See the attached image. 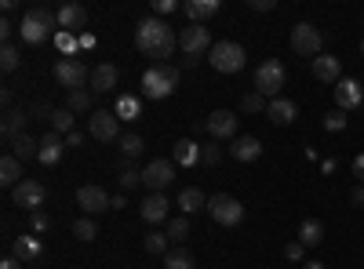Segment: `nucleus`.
Segmentation results:
<instances>
[{"mask_svg":"<svg viewBox=\"0 0 364 269\" xmlns=\"http://www.w3.org/2000/svg\"><path fill=\"white\" fill-rule=\"evenodd\" d=\"M0 269H18V258L11 255V258H4V262H0Z\"/></svg>","mask_w":364,"mask_h":269,"instance_id":"4d7b16f0","label":"nucleus"},{"mask_svg":"<svg viewBox=\"0 0 364 269\" xmlns=\"http://www.w3.org/2000/svg\"><path fill=\"white\" fill-rule=\"evenodd\" d=\"M273 8H277V0H252V11H273Z\"/></svg>","mask_w":364,"mask_h":269,"instance_id":"8fccbe9b","label":"nucleus"},{"mask_svg":"<svg viewBox=\"0 0 364 269\" xmlns=\"http://www.w3.org/2000/svg\"><path fill=\"white\" fill-rule=\"evenodd\" d=\"M291 51L314 62L317 55H324V33H321V29H314L310 22H299L291 29Z\"/></svg>","mask_w":364,"mask_h":269,"instance_id":"423d86ee","label":"nucleus"},{"mask_svg":"<svg viewBox=\"0 0 364 269\" xmlns=\"http://www.w3.org/2000/svg\"><path fill=\"white\" fill-rule=\"evenodd\" d=\"M77 204H80L84 215H99V212H106V207H109V197H106L102 186H80L77 190Z\"/></svg>","mask_w":364,"mask_h":269,"instance_id":"dca6fc26","label":"nucleus"},{"mask_svg":"<svg viewBox=\"0 0 364 269\" xmlns=\"http://www.w3.org/2000/svg\"><path fill=\"white\" fill-rule=\"evenodd\" d=\"M343 128H346L343 109H336V113H328V116H324V131H343Z\"/></svg>","mask_w":364,"mask_h":269,"instance_id":"37998d69","label":"nucleus"},{"mask_svg":"<svg viewBox=\"0 0 364 269\" xmlns=\"http://www.w3.org/2000/svg\"><path fill=\"white\" fill-rule=\"evenodd\" d=\"M44 255V244L37 241V236H18V241H15V258L18 262H33V258H41Z\"/></svg>","mask_w":364,"mask_h":269,"instance_id":"bb28decb","label":"nucleus"},{"mask_svg":"<svg viewBox=\"0 0 364 269\" xmlns=\"http://www.w3.org/2000/svg\"><path fill=\"white\" fill-rule=\"evenodd\" d=\"M281 87H284V62H277V58L259 62V70H255V92L269 95V99H281Z\"/></svg>","mask_w":364,"mask_h":269,"instance_id":"0eeeda50","label":"nucleus"},{"mask_svg":"<svg viewBox=\"0 0 364 269\" xmlns=\"http://www.w3.org/2000/svg\"><path fill=\"white\" fill-rule=\"evenodd\" d=\"M321 241H324V226L317 219H306V222L299 226V244L302 248H317Z\"/></svg>","mask_w":364,"mask_h":269,"instance_id":"cd10ccee","label":"nucleus"},{"mask_svg":"<svg viewBox=\"0 0 364 269\" xmlns=\"http://www.w3.org/2000/svg\"><path fill=\"white\" fill-rule=\"evenodd\" d=\"M55 48L63 51V58H73V51L80 48V37H73V33H63V29H58V33H55Z\"/></svg>","mask_w":364,"mask_h":269,"instance_id":"c9c22d12","label":"nucleus"},{"mask_svg":"<svg viewBox=\"0 0 364 269\" xmlns=\"http://www.w3.org/2000/svg\"><path fill=\"white\" fill-rule=\"evenodd\" d=\"M146 149V142L139 138V135H120V153H124V160H132V157H139Z\"/></svg>","mask_w":364,"mask_h":269,"instance_id":"e433bc0d","label":"nucleus"},{"mask_svg":"<svg viewBox=\"0 0 364 269\" xmlns=\"http://www.w3.org/2000/svg\"><path fill=\"white\" fill-rule=\"evenodd\" d=\"M51 73H55V80L63 84V87H70V92H80V87L91 80V73L84 70L80 58H58Z\"/></svg>","mask_w":364,"mask_h":269,"instance_id":"1a4fd4ad","label":"nucleus"},{"mask_svg":"<svg viewBox=\"0 0 364 269\" xmlns=\"http://www.w3.org/2000/svg\"><path fill=\"white\" fill-rule=\"evenodd\" d=\"M200 157H204V146H200L197 138H178L175 149H171V160H175L178 168H193Z\"/></svg>","mask_w":364,"mask_h":269,"instance_id":"aec40b11","label":"nucleus"},{"mask_svg":"<svg viewBox=\"0 0 364 269\" xmlns=\"http://www.w3.org/2000/svg\"><path fill=\"white\" fill-rule=\"evenodd\" d=\"M360 51H364V40H360Z\"/></svg>","mask_w":364,"mask_h":269,"instance_id":"bf43d9fd","label":"nucleus"},{"mask_svg":"<svg viewBox=\"0 0 364 269\" xmlns=\"http://www.w3.org/2000/svg\"><path fill=\"white\" fill-rule=\"evenodd\" d=\"M80 48H95V37H91V33H80Z\"/></svg>","mask_w":364,"mask_h":269,"instance_id":"6e6d98bb","label":"nucleus"},{"mask_svg":"<svg viewBox=\"0 0 364 269\" xmlns=\"http://www.w3.org/2000/svg\"><path fill=\"white\" fill-rule=\"evenodd\" d=\"M11 153H15L18 160H33V157L41 153V142H37L33 135H18V138L11 142Z\"/></svg>","mask_w":364,"mask_h":269,"instance_id":"c756f323","label":"nucleus"},{"mask_svg":"<svg viewBox=\"0 0 364 269\" xmlns=\"http://www.w3.org/2000/svg\"><path fill=\"white\" fill-rule=\"evenodd\" d=\"M55 26H58V18H55L48 8H29V11L22 15V22H18V37H22L26 44H44V40L51 37Z\"/></svg>","mask_w":364,"mask_h":269,"instance_id":"f03ea898","label":"nucleus"},{"mask_svg":"<svg viewBox=\"0 0 364 269\" xmlns=\"http://www.w3.org/2000/svg\"><path fill=\"white\" fill-rule=\"evenodd\" d=\"M197 262H193V255L186 251V248H171L168 255H164V269H193Z\"/></svg>","mask_w":364,"mask_h":269,"instance_id":"72a5a7b5","label":"nucleus"},{"mask_svg":"<svg viewBox=\"0 0 364 269\" xmlns=\"http://www.w3.org/2000/svg\"><path fill=\"white\" fill-rule=\"evenodd\" d=\"M11 204H18L22 212H41V204H44V182H37V178H22V182L11 190Z\"/></svg>","mask_w":364,"mask_h":269,"instance_id":"9b49d317","label":"nucleus"},{"mask_svg":"<svg viewBox=\"0 0 364 269\" xmlns=\"http://www.w3.org/2000/svg\"><path fill=\"white\" fill-rule=\"evenodd\" d=\"M208 215L219 226L233 229V226L245 222V204H240L237 197H230V193H215V197H208Z\"/></svg>","mask_w":364,"mask_h":269,"instance_id":"39448f33","label":"nucleus"},{"mask_svg":"<svg viewBox=\"0 0 364 269\" xmlns=\"http://www.w3.org/2000/svg\"><path fill=\"white\" fill-rule=\"evenodd\" d=\"M310 66H314V77L321 84H339L343 80V62H339L336 55H317Z\"/></svg>","mask_w":364,"mask_h":269,"instance_id":"6ab92c4d","label":"nucleus"},{"mask_svg":"<svg viewBox=\"0 0 364 269\" xmlns=\"http://www.w3.org/2000/svg\"><path fill=\"white\" fill-rule=\"evenodd\" d=\"M208 62H211V70H219V73H240L245 70V62H248V51L240 48L237 40H223V44H215L208 51Z\"/></svg>","mask_w":364,"mask_h":269,"instance_id":"20e7f679","label":"nucleus"},{"mask_svg":"<svg viewBox=\"0 0 364 269\" xmlns=\"http://www.w3.org/2000/svg\"><path fill=\"white\" fill-rule=\"evenodd\" d=\"M178 207H182V215H193V212H200V207H208V197L197 190V186H186L178 193V200H175Z\"/></svg>","mask_w":364,"mask_h":269,"instance_id":"a878e982","label":"nucleus"},{"mask_svg":"<svg viewBox=\"0 0 364 269\" xmlns=\"http://www.w3.org/2000/svg\"><path fill=\"white\" fill-rule=\"evenodd\" d=\"M168 197L164 193H149L142 204H139V215H142V222H149V226H157V222H164L168 219Z\"/></svg>","mask_w":364,"mask_h":269,"instance_id":"a211bd4d","label":"nucleus"},{"mask_svg":"<svg viewBox=\"0 0 364 269\" xmlns=\"http://www.w3.org/2000/svg\"><path fill=\"white\" fill-rule=\"evenodd\" d=\"M336 102H339V109H343V113H350V109L364 106V84H360L357 77H343V80L336 84Z\"/></svg>","mask_w":364,"mask_h":269,"instance_id":"4468645a","label":"nucleus"},{"mask_svg":"<svg viewBox=\"0 0 364 269\" xmlns=\"http://www.w3.org/2000/svg\"><path fill=\"white\" fill-rule=\"evenodd\" d=\"M87 131L99 142H120V116L113 109H95L87 121Z\"/></svg>","mask_w":364,"mask_h":269,"instance_id":"9d476101","label":"nucleus"},{"mask_svg":"<svg viewBox=\"0 0 364 269\" xmlns=\"http://www.w3.org/2000/svg\"><path fill=\"white\" fill-rule=\"evenodd\" d=\"M117 80H120V73H117V66H109V62H99L95 70H91V92L95 95H106V92H113L117 87Z\"/></svg>","mask_w":364,"mask_h":269,"instance_id":"4be33fe9","label":"nucleus"},{"mask_svg":"<svg viewBox=\"0 0 364 269\" xmlns=\"http://www.w3.org/2000/svg\"><path fill=\"white\" fill-rule=\"evenodd\" d=\"M18 182H22V160H18L15 153H8L4 160H0V186L15 190Z\"/></svg>","mask_w":364,"mask_h":269,"instance_id":"393cba45","label":"nucleus"},{"mask_svg":"<svg viewBox=\"0 0 364 269\" xmlns=\"http://www.w3.org/2000/svg\"><path fill=\"white\" fill-rule=\"evenodd\" d=\"M113 113L120 116V121H139V116H142V102L135 95H120L117 106H113Z\"/></svg>","mask_w":364,"mask_h":269,"instance_id":"c85d7f7f","label":"nucleus"},{"mask_svg":"<svg viewBox=\"0 0 364 269\" xmlns=\"http://www.w3.org/2000/svg\"><path fill=\"white\" fill-rule=\"evenodd\" d=\"M73 236H77V241H95L99 226L91 222V219H77V222H73Z\"/></svg>","mask_w":364,"mask_h":269,"instance_id":"58836bf2","label":"nucleus"},{"mask_svg":"<svg viewBox=\"0 0 364 269\" xmlns=\"http://www.w3.org/2000/svg\"><path fill=\"white\" fill-rule=\"evenodd\" d=\"M266 106H269V102H266L259 92H248L245 99H240V109H245V113H266Z\"/></svg>","mask_w":364,"mask_h":269,"instance_id":"a19ab883","label":"nucleus"},{"mask_svg":"<svg viewBox=\"0 0 364 269\" xmlns=\"http://www.w3.org/2000/svg\"><path fill=\"white\" fill-rule=\"evenodd\" d=\"M178 4H175V0H154V15L157 18H164V15H171Z\"/></svg>","mask_w":364,"mask_h":269,"instance_id":"a18cd8bd","label":"nucleus"},{"mask_svg":"<svg viewBox=\"0 0 364 269\" xmlns=\"http://www.w3.org/2000/svg\"><path fill=\"white\" fill-rule=\"evenodd\" d=\"M204 164H219L223 160V149L219 146H204V157H200Z\"/></svg>","mask_w":364,"mask_h":269,"instance_id":"49530a36","label":"nucleus"},{"mask_svg":"<svg viewBox=\"0 0 364 269\" xmlns=\"http://www.w3.org/2000/svg\"><path fill=\"white\" fill-rule=\"evenodd\" d=\"M139 182H142V171H132L128 160H120V186H124V190H135Z\"/></svg>","mask_w":364,"mask_h":269,"instance_id":"79ce46f5","label":"nucleus"},{"mask_svg":"<svg viewBox=\"0 0 364 269\" xmlns=\"http://www.w3.org/2000/svg\"><path fill=\"white\" fill-rule=\"evenodd\" d=\"M26 121H29V116L22 113V109H11L8 116H4V138H18V135H26Z\"/></svg>","mask_w":364,"mask_h":269,"instance_id":"473e14b6","label":"nucleus"},{"mask_svg":"<svg viewBox=\"0 0 364 269\" xmlns=\"http://www.w3.org/2000/svg\"><path fill=\"white\" fill-rule=\"evenodd\" d=\"M48 226H51V219H48L44 212H33V233H44Z\"/></svg>","mask_w":364,"mask_h":269,"instance_id":"09e8293b","label":"nucleus"},{"mask_svg":"<svg viewBox=\"0 0 364 269\" xmlns=\"http://www.w3.org/2000/svg\"><path fill=\"white\" fill-rule=\"evenodd\" d=\"M175 87H178V70L168 66V62H164V66H149V70L142 73V95L154 99V102L168 99Z\"/></svg>","mask_w":364,"mask_h":269,"instance_id":"7ed1b4c3","label":"nucleus"},{"mask_svg":"<svg viewBox=\"0 0 364 269\" xmlns=\"http://www.w3.org/2000/svg\"><path fill=\"white\" fill-rule=\"evenodd\" d=\"M182 11H186V18H190L193 26H204L208 18L219 15V0H186V4H182Z\"/></svg>","mask_w":364,"mask_h":269,"instance_id":"5701e85b","label":"nucleus"},{"mask_svg":"<svg viewBox=\"0 0 364 269\" xmlns=\"http://www.w3.org/2000/svg\"><path fill=\"white\" fill-rule=\"evenodd\" d=\"M15 33H18V26L4 15V18H0V37H4V44H11V37H15Z\"/></svg>","mask_w":364,"mask_h":269,"instance_id":"c03bdc74","label":"nucleus"},{"mask_svg":"<svg viewBox=\"0 0 364 269\" xmlns=\"http://www.w3.org/2000/svg\"><path fill=\"white\" fill-rule=\"evenodd\" d=\"M63 153H66V138H63V135H55V131H48V135L41 138V153H37V160H41L44 168H51V164L63 160Z\"/></svg>","mask_w":364,"mask_h":269,"instance_id":"412c9836","label":"nucleus"},{"mask_svg":"<svg viewBox=\"0 0 364 269\" xmlns=\"http://www.w3.org/2000/svg\"><path fill=\"white\" fill-rule=\"evenodd\" d=\"M55 18H58V29H63V33H73V37H80L84 26H87V11L80 4H63L55 11Z\"/></svg>","mask_w":364,"mask_h":269,"instance_id":"2eb2a0df","label":"nucleus"},{"mask_svg":"<svg viewBox=\"0 0 364 269\" xmlns=\"http://www.w3.org/2000/svg\"><path fill=\"white\" fill-rule=\"evenodd\" d=\"M80 146H84V135L80 131H70L66 135V149H80Z\"/></svg>","mask_w":364,"mask_h":269,"instance_id":"3c124183","label":"nucleus"},{"mask_svg":"<svg viewBox=\"0 0 364 269\" xmlns=\"http://www.w3.org/2000/svg\"><path fill=\"white\" fill-rule=\"evenodd\" d=\"M350 200H353V207H364V186H357V190L350 193Z\"/></svg>","mask_w":364,"mask_h":269,"instance_id":"5fc2aeb1","label":"nucleus"},{"mask_svg":"<svg viewBox=\"0 0 364 269\" xmlns=\"http://www.w3.org/2000/svg\"><path fill=\"white\" fill-rule=\"evenodd\" d=\"M91 95H95V92H84V87H80V92H70V109H73V113H87L91 102H95Z\"/></svg>","mask_w":364,"mask_h":269,"instance_id":"ea45409f","label":"nucleus"},{"mask_svg":"<svg viewBox=\"0 0 364 269\" xmlns=\"http://www.w3.org/2000/svg\"><path fill=\"white\" fill-rule=\"evenodd\" d=\"M353 175L360 178V186H364V153H357V160H353Z\"/></svg>","mask_w":364,"mask_h":269,"instance_id":"864d4df0","label":"nucleus"},{"mask_svg":"<svg viewBox=\"0 0 364 269\" xmlns=\"http://www.w3.org/2000/svg\"><path fill=\"white\" fill-rule=\"evenodd\" d=\"M266 113H269V121H273V124H295L299 106H295L291 99H269Z\"/></svg>","mask_w":364,"mask_h":269,"instance_id":"b1692460","label":"nucleus"},{"mask_svg":"<svg viewBox=\"0 0 364 269\" xmlns=\"http://www.w3.org/2000/svg\"><path fill=\"white\" fill-rule=\"evenodd\" d=\"M302 251H306V248H302L299 241H291V244L284 248V258H291V262H302Z\"/></svg>","mask_w":364,"mask_h":269,"instance_id":"de8ad7c7","label":"nucleus"},{"mask_svg":"<svg viewBox=\"0 0 364 269\" xmlns=\"http://www.w3.org/2000/svg\"><path fill=\"white\" fill-rule=\"evenodd\" d=\"M142 248L149 251V255H168L171 248H168V233H146V241H142Z\"/></svg>","mask_w":364,"mask_h":269,"instance_id":"f704fd0d","label":"nucleus"},{"mask_svg":"<svg viewBox=\"0 0 364 269\" xmlns=\"http://www.w3.org/2000/svg\"><path fill=\"white\" fill-rule=\"evenodd\" d=\"M204 131L211 135V138H223V142H233L237 138V116L230 113V109H215L204 121Z\"/></svg>","mask_w":364,"mask_h":269,"instance_id":"ddd939ff","label":"nucleus"},{"mask_svg":"<svg viewBox=\"0 0 364 269\" xmlns=\"http://www.w3.org/2000/svg\"><path fill=\"white\" fill-rule=\"evenodd\" d=\"M175 182V160H149L142 168V186L149 193H164Z\"/></svg>","mask_w":364,"mask_h":269,"instance_id":"6e6552de","label":"nucleus"},{"mask_svg":"<svg viewBox=\"0 0 364 269\" xmlns=\"http://www.w3.org/2000/svg\"><path fill=\"white\" fill-rule=\"evenodd\" d=\"M0 70H4V73H15V70H18V48H15V44L0 48Z\"/></svg>","mask_w":364,"mask_h":269,"instance_id":"4c0bfd02","label":"nucleus"},{"mask_svg":"<svg viewBox=\"0 0 364 269\" xmlns=\"http://www.w3.org/2000/svg\"><path fill=\"white\" fill-rule=\"evenodd\" d=\"M230 157L240 160V164H252V160L262 157V142H259L255 135H237V138L230 142Z\"/></svg>","mask_w":364,"mask_h":269,"instance_id":"f3484780","label":"nucleus"},{"mask_svg":"<svg viewBox=\"0 0 364 269\" xmlns=\"http://www.w3.org/2000/svg\"><path fill=\"white\" fill-rule=\"evenodd\" d=\"M190 233H193V229H190V219H186V215H182V219H168V241H171V244L182 248V244L190 241Z\"/></svg>","mask_w":364,"mask_h":269,"instance_id":"2f4dec72","label":"nucleus"},{"mask_svg":"<svg viewBox=\"0 0 364 269\" xmlns=\"http://www.w3.org/2000/svg\"><path fill=\"white\" fill-rule=\"evenodd\" d=\"M302 269H324L321 262H302Z\"/></svg>","mask_w":364,"mask_h":269,"instance_id":"13d9d810","label":"nucleus"},{"mask_svg":"<svg viewBox=\"0 0 364 269\" xmlns=\"http://www.w3.org/2000/svg\"><path fill=\"white\" fill-rule=\"evenodd\" d=\"M48 121H51V131L63 135V138H66L70 131H77V128H73V109H70V106H66V109H51Z\"/></svg>","mask_w":364,"mask_h":269,"instance_id":"7c9ffc66","label":"nucleus"},{"mask_svg":"<svg viewBox=\"0 0 364 269\" xmlns=\"http://www.w3.org/2000/svg\"><path fill=\"white\" fill-rule=\"evenodd\" d=\"M135 48L146 58H157V66H164V58H171V51L178 48V37L171 33V26L157 15H146L135 26Z\"/></svg>","mask_w":364,"mask_h":269,"instance_id":"f257e3e1","label":"nucleus"},{"mask_svg":"<svg viewBox=\"0 0 364 269\" xmlns=\"http://www.w3.org/2000/svg\"><path fill=\"white\" fill-rule=\"evenodd\" d=\"M109 207H113V212H120V207H128V197H124V193H117V197H109Z\"/></svg>","mask_w":364,"mask_h":269,"instance_id":"603ef678","label":"nucleus"},{"mask_svg":"<svg viewBox=\"0 0 364 269\" xmlns=\"http://www.w3.org/2000/svg\"><path fill=\"white\" fill-rule=\"evenodd\" d=\"M178 48L186 51L190 58H197V55L211 51L215 44H211V33H208L204 26H193V22H190V26H186V29H182V33H178Z\"/></svg>","mask_w":364,"mask_h":269,"instance_id":"f8f14e48","label":"nucleus"}]
</instances>
